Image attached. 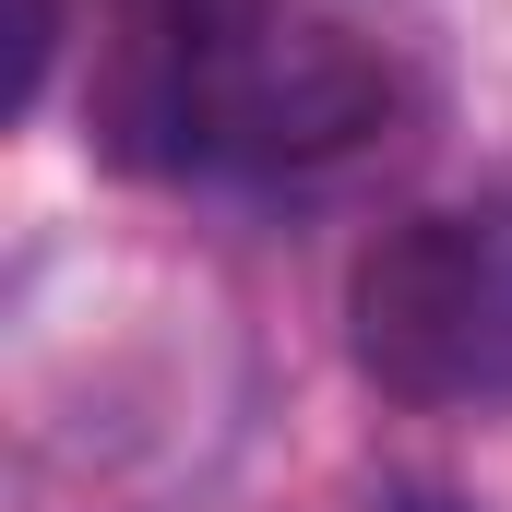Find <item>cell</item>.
Masks as SVG:
<instances>
[{
  "mask_svg": "<svg viewBox=\"0 0 512 512\" xmlns=\"http://www.w3.org/2000/svg\"><path fill=\"white\" fill-rule=\"evenodd\" d=\"M227 12H251V0H108V84H96V131L120 143L179 72H191V48L227 24Z\"/></svg>",
  "mask_w": 512,
  "mask_h": 512,
  "instance_id": "3",
  "label": "cell"
},
{
  "mask_svg": "<svg viewBox=\"0 0 512 512\" xmlns=\"http://www.w3.org/2000/svg\"><path fill=\"white\" fill-rule=\"evenodd\" d=\"M393 131V72L382 48H358L346 24L298 12V0H251L227 12L191 72L120 131L131 167L167 179H251V191H310L334 167H358Z\"/></svg>",
  "mask_w": 512,
  "mask_h": 512,
  "instance_id": "1",
  "label": "cell"
},
{
  "mask_svg": "<svg viewBox=\"0 0 512 512\" xmlns=\"http://www.w3.org/2000/svg\"><path fill=\"white\" fill-rule=\"evenodd\" d=\"M346 346L393 405H512V203H429L370 239L346 286Z\"/></svg>",
  "mask_w": 512,
  "mask_h": 512,
  "instance_id": "2",
  "label": "cell"
},
{
  "mask_svg": "<svg viewBox=\"0 0 512 512\" xmlns=\"http://www.w3.org/2000/svg\"><path fill=\"white\" fill-rule=\"evenodd\" d=\"M48 48H60V0H24V36H12V108H36Z\"/></svg>",
  "mask_w": 512,
  "mask_h": 512,
  "instance_id": "4",
  "label": "cell"
}]
</instances>
